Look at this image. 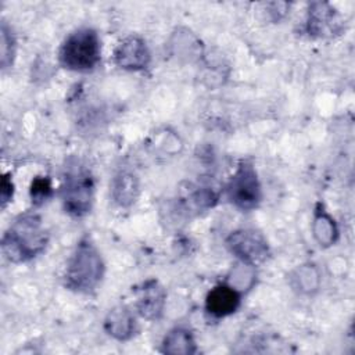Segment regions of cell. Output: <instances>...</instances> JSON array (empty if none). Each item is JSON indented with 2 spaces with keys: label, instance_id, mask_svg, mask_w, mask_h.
<instances>
[{
  "label": "cell",
  "instance_id": "cell-1",
  "mask_svg": "<svg viewBox=\"0 0 355 355\" xmlns=\"http://www.w3.org/2000/svg\"><path fill=\"white\" fill-rule=\"evenodd\" d=\"M49 236L36 214L19 215L6 230L1 251L11 262H26L39 255L47 245Z\"/></svg>",
  "mask_w": 355,
  "mask_h": 355
},
{
  "label": "cell",
  "instance_id": "cell-2",
  "mask_svg": "<svg viewBox=\"0 0 355 355\" xmlns=\"http://www.w3.org/2000/svg\"><path fill=\"white\" fill-rule=\"evenodd\" d=\"M94 180L89 166L78 157H69L62 171L61 200L65 212L75 218L86 215L92 209Z\"/></svg>",
  "mask_w": 355,
  "mask_h": 355
},
{
  "label": "cell",
  "instance_id": "cell-3",
  "mask_svg": "<svg viewBox=\"0 0 355 355\" xmlns=\"http://www.w3.org/2000/svg\"><path fill=\"white\" fill-rule=\"evenodd\" d=\"M104 275V262L89 239H82L72 252L67 270L65 286L78 293H90L101 282Z\"/></svg>",
  "mask_w": 355,
  "mask_h": 355
},
{
  "label": "cell",
  "instance_id": "cell-4",
  "mask_svg": "<svg viewBox=\"0 0 355 355\" xmlns=\"http://www.w3.org/2000/svg\"><path fill=\"white\" fill-rule=\"evenodd\" d=\"M101 58L98 33L92 28H79L69 33L60 47V64L76 72H87L96 68Z\"/></svg>",
  "mask_w": 355,
  "mask_h": 355
},
{
  "label": "cell",
  "instance_id": "cell-5",
  "mask_svg": "<svg viewBox=\"0 0 355 355\" xmlns=\"http://www.w3.org/2000/svg\"><path fill=\"white\" fill-rule=\"evenodd\" d=\"M229 201L241 211H251L258 207L262 198L261 183L254 165L241 161L227 183Z\"/></svg>",
  "mask_w": 355,
  "mask_h": 355
},
{
  "label": "cell",
  "instance_id": "cell-6",
  "mask_svg": "<svg viewBox=\"0 0 355 355\" xmlns=\"http://www.w3.org/2000/svg\"><path fill=\"white\" fill-rule=\"evenodd\" d=\"M226 245L241 262L258 265L269 255V247L265 237L255 229H237L226 239Z\"/></svg>",
  "mask_w": 355,
  "mask_h": 355
},
{
  "label": "cell",
  "instance_id": "cell-7",
  "mask_svg": "<svg viewBox=\"0 0 355 355\" xmlns=\"http://www.w3.org/2000/svg\"><path fill=\"white\" fill-rule=\"evenodd\" d=\"M150 50L146 42L136 35L125 37L114 51L115 64L126 71H140L150 64Z\"/></svg>",
  "mask_w": 355,
  "mask_h": 355
},
{
  "label": "cell",
  "instance_id": "cell-8",
  "mask_svg": "<svg viewBox=\"0 0 355 355\" xmlns=\"http://www.w3.org/2000/svg\"><path fill=\"white\" fill-rule=\"evenodd\" d=\"M136 308L140 316L148 320H157L161 318L166 301V293L157 280L144 282L137 290Z\"/></svg>",
  "mask_w": 355,
  "mask_h": 355
},
{
  "label": "cell",
  "instance_id": "cell-9",
  "mask_svg": "<svg viewBox=\"0 0 355 355\" xmlns=\"http://www.w3.org/2000/svg\"><path fill=\"white\" fill-rule=\"evenodd\" d=\"M240 294L229 284L215 286L205 298V309L215 318H225L237 311Z\"/></svg>",
  "mask_w": 355,
  "mask_h": 355
},
{
  "label": "cell",
  "instance_id": "cell-10",
  "mask_svg": "<svg viewBox=\"0 0 355 355\" xmlns=\"http://www.w3.org/2000/svg\"><path fill=\"white\" fill-rule=\"evenodd\" d=\"M104 329L114 338L123 341L135 334L136 319L126 306L119 305L108 312L104 320Z\"/></svg>",
  "mask_w": 355,
  "mask_h": 355
},
{
  "label": "cell",
  "instance_id": "cell-11",
  "mask_svg": "<svg viewBox=\"0 0 355 355\" xmlns=\"http://www.w3.org/2000/svg\"><path fill=\"white\" fill-rule=\"evenodd\" d=\"M336 12L329 3L315 1L309 4L306 31L312 36H322L334 31Z\"/></svg>",
  "mask_w": 355,
  "mask_h": 355
},
{
  "label": "cell",
  "instance_id": "cell-12",
  "mask_svg": "<svg viewBox=\"0 0 355 355\" xmlns=\"http://www.w3.org/2000/svg\"><path fill=\"white\" fill-rule=\"evenodd\" d=\"M139 196V180L135 173L121 169L112 179L111 197L119 207L132 205Z\"/></svg>",
  "mask_w": 355,
  "mask_h": 355
},
{
  "label": "cell",
  "instance_id": "cell-13",
  "mask_svg": "<svg viewBox=\"0 0 355 355\" xmlns=\"http://www.w3.org/2000/svg\"><path fill=\"white\" fill-rule=\"evenodd\" d=\"M312 233L315 240L323 247H329L334 244L337 240V236H338L337 226L333 218L324 211L322 204L316 205L313 222H312Z\"/></svg>",
  "mask_w": 355,
  "mask_h": 355
},
{
  "label": "cell",
  "instance_id": "cell-14",
  "mask_svg": "<svg viewBox=\"0 0 355 355\" xmlns=\"http://www.w3.org/2000/svg\"><path fill=\"white\" fill-rule=\"evenodd\" d=\"M197 351L191 333L183 327H175L162 340V352L172 355H190Z\"/></svg>",
  "mask_w": 355,
  "mask_h": 355
},
{
  "label": "cell",
  "instance_id": "cell-15",
  "mask_svg": "<svg viewBox=\"0 0 355 355\" xmlns=\"http://www.w3.org/2000/svg\"><path fill=\"white\" fill-rule=\"evenodd\" d=\"M290 284L301 294H313L319 288L320 273L315 265L304 263L290 273Z\"/></svg>",
  "mask_w": 355,
  "mask_h": 355
},
{
  "label": "cell",
  "instance_id": "cell-16",
  "mask_svg": "<svg viewBox=\"0 0 355 355\" xmlns=\"http://www.w3.org/2000/svg\"><path fill=\"white\" fill-rule=\"evenodd\" d=\"M254 282H255L254 266L244 262L234 265V268L229 275V286H232L237 291H244L251 288Z\"/></svg>",
  "mask_w": 355,
  "mask_h": 355
},
{
  "label": "cell",
  "instance_id": "cell-17",
  "mask_svg": "<svg viewBox=\"0 0 355 355\" xmlns=\"http://www.w3.org/2000/svg\"><path fill=\"white\" fill-rule=\"evenodd\" d=\"M0 50H1V68L6 69L12 64L14 54H15V37L11 32V28L6 24V21L1 22L0 28Z\"/></svg>",
  "mask_w": 355,
  "mask_h": 355
},
{
  "label": "cell",
  "instance_id": "cell-18",
  "mask_svg": "<svg viewBox=\"0 0 355 355\" xmlns=\"http://www.w3.org/2000/svg\"><path fill=\"white\" fill-rule=\"evenodd\" d=\"M175 36L184 44V46L172 44L173 49H175V53L179 57H189V60H191V58L198 55V51L201 50V46H200L198 39L194 35H191L187 31H183V32L175 33Z\"/></svg>",
  "mask_w": 355,
  "mask_h": 355
},
{
  "label": "cell",
  "instance_id": "cell-19",
  "mask_svg": "<svg viewBox=\"0 0 355 355\" xmlns=\"http://www.w3.org/2000/svg\"><path fill=\"white\" fill-rule=\"evenodd\" d=\"M51 194V184L47 178H36L31 184V198L35 204L44 202Z\"/></svg>",
  "mask_w": 355,
  "mask_h": 355
},
{
  "label": "cell",
  "instance_id": "cell-20",
  "mask_svg": "<svg viewBox=\"0 0 355 355\" xmlns=\"http://www.w3.org/2000/svg\"><path fill=\"white\" fill-rule=\"evenodd\" d=\"M12 191H14V184L12 180L10 178L8 173L3 175L1 179V190H0V196H1V207L4 208L7 205V202L11 200L12 197Z\"/></svg>",
  "mask_w": 355,
  "mask_h": 355
}]
</instances>
